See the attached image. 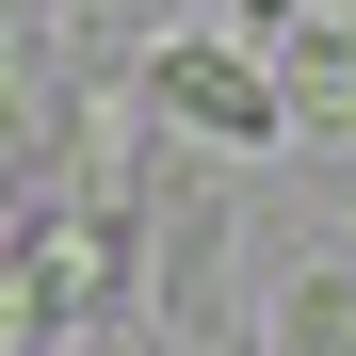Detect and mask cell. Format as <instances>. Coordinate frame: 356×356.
<instances>
[{
  "instance_id": "cell-1",
  "label": "cell",
  "mask_w": 356,
  "mask_h": 356,
  "mask_svg": "<svg viewBox=\"0 0 356 356\" xmlns=\"http://www.w3.org/2000/svg\"><path fill=\"white\" fill-rule=\"evenodd\" d=\"M130 275V211L113 195H49L33 227H17V275H0V324H17V356H49L97 291Z\"/></svg>"
},
{
  "instance_id": "cell-2",
  "label": "cell",
  "mask_w": 356,
  "mask_h": 356,
  "mask_svg": "<svg viewBox=\"0 0 356 356\" xmlns=\"http://www.w3.org/2000/svg\"><path fill=\"white\" fill-rule=\"evenodd\" d=\"M146 97L178 113V130H211V146H275V130H291L275 49H243V33H162V49H146Z\"/></svg>"
},
{
  "instance_id": "cell-3",
  "label": "cell",
  "mask_w": 356,
  "mask_h": 356,
  "mask_svg": "<svg viewBox=\"0 0 356 356\" xmlns=\"http://www.w3.org/2000/svg\"><path fill=\"white\" fill-rule=\"evenodd\" d=\"M275 97H291V130H356V17H275Z\"/></svg>"
},
{
  "instance_id": "cell-4",
  "label": "cell",
  "mask_w": 356,
  "mask_h": 356,
  "mask_svg": "<svg viewBox=\"0 0 356 356\" xmlns=\"http://www.w3.org/2000/svg\"><path fill=\"white\" fill-rule=\"evenodd\" d=\"M275 356H356V275H291L275 291Z\"/></svg>"
}]
</instances>
